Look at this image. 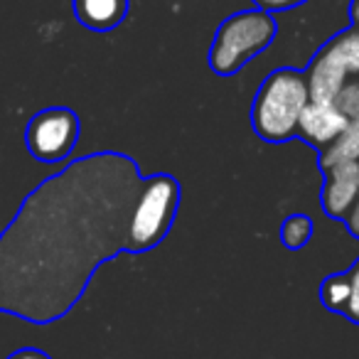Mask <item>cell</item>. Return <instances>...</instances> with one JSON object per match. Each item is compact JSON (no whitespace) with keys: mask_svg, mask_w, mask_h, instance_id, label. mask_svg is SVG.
Returning <instances> with one entry per match:
<instances>
[{"mask_svg":"<svg viewBox=\"0 0 359 359\" xmlns=\"http://www.w3.org/2000/svg\"><path fill=\"white\" fill-rule=\"evenodd\" d=\"M140 182L121 153L86 155L40 182L0 234V313L62 318L96 266L126 249Z\"/></svg>","mask_w":359,"mask_h":359,"instance_id":"1","label":"cell"},{"mask_svg":"<svg viewBox=\"0 0 359 359\" xmlns=\"http://www.w3.org/2000/svg\"><path fill=\"white\" fill-rule=\"evenodd\" d=\"M310 104L305 72L280 67L271 72L256 91L251 106V126L266 143H285L298 135V123Z\"/></svg>","mask_w":359,"mask_h":359,"instance_id":"2","label":"cell"},{"mask_svg":"<svg viewBox=\"0 0 359 359\" xmlns=\"http://www.w3.org/2000/svg\"><path fill=\"white\" fill-rule=\"evenodd\" d=\"M276 32H278V22L271 13H264L259 8L234 13L217 27L210 50L212 72L219 76L236 74L241 67H246L273 45Z\"/></svg>","mask_w":359,"mask_h":359,"instance_id":"3","label":"cell"},{"mask_svg":"<svg viewBox=\"0 0 359 359\" xmlns=\"http://www.w3.org/2000/svg\"><path fill=\"white\" fill-rule=\"evenodd\" d=\"M180 205V185L172 175H150L140 182L138 200L133 205L128 219V234H126V251L153 249L165 239L177 215Z\"/></svg>","mask_w":359,"mask_h":359,"instance_id":"4","label":"cell"},{"mask_svg":"<svg viewBox=\"0 0 359 359\" xmlns=\"http://www.w3.org/2000/svg\"><path fill=\"white\" fill-rule=\"evenodd\" d=\"M79 140V116L65 106H52L30 118L25 145L40 163H60L69 158Z\"/></svg>","mask_w":359,"mask_h":359,"instance_id":"5","label":"cell"},{"mask_svg":"<svg viewBox=\"0 0 359 359\" xmlns=\"http://www.w3.org/2000/svg\"><path fill=\"white\" fill-rule=\"evenodd\" d=\"M349 118L337 109L334 101H310L298 123V138L325 150L344 128Z\"/></svg>","mask_w":359,"mask_h":359,"instance_id":"6","label":"cell"},{"mask_svg":"<svg viewBox=\"0 0 359 359\" xmlns=\"http://www.w3.org/2000/svg\"><path fill=\"white\" fill-rule=\"evenodd\" d=\"M359 197V163H342L325 170L323 210L332 219H344Z\"/></svg>","mask_w":359,"mask_h":359,"instance_id":"7","label":"cell"},{"mask_svg":"<svg viewBox=\"0 0 359 359\" xmlns=\"http://www.w3.org/2000/svg\"><path fill=\"white\" fill-rule=\"evenodd\" d=\"M76 20L96 32L118 27L128 15V0H72Z\"/></svg>","mask_w":359,"mask_h":359,"instance_id":"8","label":"cell"},{"mask_svg":"<svg viewBox=\"0 0 359 359\" xmlns=\"http://www.w3.org/2000/svg\"><path fill=\"white\" fill-rule=\"evenodd\" d=\"M320 153H323L320 155V168L323 170H330L342 163H359V121H349L347 128Z\"/></svg>","mask_w":359,"mask_h":359,"instance_id":"9","label":"cell"},{"mask_svg":"<svg viewBox=\"0 0 359 359\" xmlns=\"http://www.w3.org/2000/svg\"><path fill=\"white\" fill-rule=\"evenodd\" d=\"M325 47L330 50V55L339 62V67L344 69V74L349 79H359V27H344V30L334 32Z\"/></svg>","mask_w":359,"mask_h":359,"instance_id":"10","label":"cell"},{"mask_svg":"<svg viewBox=\"0 0 359 359\" xmlns=\"http://www.w3.org/2000/svg\"><path fill=\"white\" fill-rule=\"evenodd\" d=\"M313 236V219L308 215H290L288 219L280 224V241L285 249L298 251Z\"/></svg>","mask_w":359,"mask_h":359,"instance_id":"11","label":"cell"},{"mask_svg":"<svg viewBox=\"0 0 359 359\" xmlns=\"http://www.w3.org/2000/svg\"><path fill=\"white\" fill-rule=\"evenodd\" d=\"M320 300L327 310L332 313H344L349 300V278L347 273H334L330 278H325V283L320 285Z\"/></svg>","mask_w":359,"mask_h":359,"instance_id":"12","label":"cell"},{"mask_svg":"<svg viewBox=\"0 0 359 359\" xmlns=\"http://www.w3.org/2000/svg\"><path fill=\"white\" fill-rule=\"evenodd\" d=\"M337 109L347 116L349 121H359V79H349L342 86V91L334 99Z\"/></svg>","mask_w":359,"mask_h":359,"instance_id":"13","label":"cell"},{"mask_svg":"<svg viewBox=\"0 0 359 359\" xmlns=\"http://www.w3.org/2000/svg\"><path fill=\"white\" fill-rule=\"evenodd\" d=\"M347 278H349V300H347V308H344V315L352 323L359 325V259L347 271Z\"/></svg>","mask_w":359,"mask_h":359,"instance_id":"14","label":"cell"},{"mask_svg":"<svg viewBox=\"0 0 359 359\" xmlns=\"http://www.w3.org/2000/svg\"><path fill=\"white\" fill-rule=\"evenodd\" d=\"M251 3H254V8H259L264 13H285L305 6L308 0H251Z\"/></svg>","mask_w":359,"mask_h":359,"instance_id":"15","label":"cell"},{"mask_svg":"<svg viewBox=\"0 0 359 359\" xmlns=\"http://www.w3.org/2000/svg\"><path fill=\"white\" fill-rule=\"evenodd\" d=\"M344 222H347L349 234H352L354 239H359V197H357V202L352 205V210H349V215L344 217Z\"/></svg>","mask_w":359,"mask_h":359,"instance_id":"16","label":"cell"},{"mask_svg":"<svg viewBox=\"0 0 359 359\" xmlns=\"http://www.w3.org/2000/svg\"><path fill=\"white\" fill-rule=\"evenodd\" d=\"M8 359H50V354H45L42 349H35V347H25V349L13 352Z\"/></svg>","mask_w":359,"mask_h":359,"instance_id":"17","label":"cell"},{"mask_svg":"<svg viewBox=\"0 0 359 359\" xmlns=\"http://www.w3.org/2000/svg\"><path fill=\"white\" fill-rule=\"evenodd\" d=\"M349 18H352V25L359 27V0H352V6H349Z\"/></svg>","mask_w":359,"mask_h":359,"instance_id":"18","label":"cell"}]
</instances>
